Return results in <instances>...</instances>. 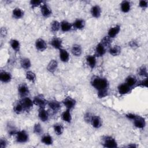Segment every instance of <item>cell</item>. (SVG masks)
Returning a JSON list of instances; mask_svg holds the SVG:
<instances>
[{
  "mask_svg": "<svg viewBox=\"0 0 148 148\" xmlns=\"http://www.w3.org/2000/svg\"><path fill=\"white\" fill-rule=\"evenodd\" d=\"M91 86L97 91V95L102 98L106 97L108 94L109 82L106 78L94 76L91 79Z\"/></svg>",
  "mask_w": 148,
  "mask_h": 148,
  "instance_id": "cell-1",
  "label": "cell"
},
{
  "mask_svg": "<svg viewBox=\"0 0 148 148\" xmlns=\"http://www.w3.org/2000/svg\"><path fill=\"white\" fill-rule=\"evenodd\" d=\"M16 141L18 143H25L28 142L29 136L28 132L24 130L18 131L15 135Z\"/></svg>",
  "mask_w": 148,
  "mask_h": 148,
  "instance_id": "cell-2",
  "label": "cell"
},
{
  "mask_svg": "<svg viewBox=\"0 0 148 148\" xmlns=\"http://www.w3.org/2000/svg\"><path fill=\"white\" fill-rule=\"evenodd\" d=\"M102 146L104 147L115 148L118 146L116 139L111 136H104L102 139Z\"/></svg>",
  "mask_w": 148,
  "mask_h": 148,
  "instance_id": "cell-3",
  "label": "cell"
},
{
  "mask_svg": "<svg viewBox=\"0 0 148 148\" xmlns=\"http://www.w3.org/2000/svg\"><path fill=\"white\" fill-rule=\"evenodd\" d=\"M33 102L35 105L39 107V108H45L47 105L48 101L46 99L43 95L38 94L34 97L33 98Z\"/></svg>",
  "mask_w": 148,
  "mask_h": 148,
  "instance_id": "cell-4",
  "label": "cell"
},
{
  "mask_svg": "<svg viewBox=\"0 0 148 148\" xmlns=\"http://www.w3.org/2000/svg\"><path fill=\"white\" fill-rule=\"evenodd\" d=\"M18 94L21 98L28 97L29 94V89L28 85L25 83L20 84L17 88Z\"/></svg>",
  "mask_w": 148,
  "mask_h": 148,
  "instance_id": "cell-5",
  "label": "cell"
},
{
  "mask_svg": "<svg viewBox=\"0 0 148 148\" xmlns=\"http://www.w3.org/2000/svg\"><path fill=\"white\" fill-rule=\"evenodd\" d=\"M61 103H62V105H63L66 108V109L72 110L76 106V101L74 98L68 96L65 97L62 101Z\"/></svg>",
  "mask_w": 148,
  "mask_h": 148,
  "instance_id": "cell-6",
  "label": "cell"
},
{
  "mask_svg": "<svg viewBox=\"0 0 148 148\" xmlns=\"http://www.w3.org/2000/svg\"><path fill=\"white\" fill-rule=\"evenodd\" d=\"M38 116L39 119L42 122H47L50 118L49 112L45 109V108H39L38 112Z\"/></svg>",
  "mask_w": 148,
  "mask_h": 148,
  "instance_id": "cell-7",
  "label": "cell"
},
{
  "mask_svg": "<svg viewBox=\"0 0 148 148\" xmlns=\"http://www.w3.org/2000/svg\"><path fill=\"white\" fill-rule=\"evenodd\" d=\"M107 50L108 49L99 42L95 46L94 55L96 56V57H102L105 54Z\"/></svg>",
  "mask_w": 148,
  "mask_h": 148,
  "instance_id": "cell-8",
  "label": "cell"
},
{
  "mask_svg": "<svg viewBox=\"0 0 148 148\" xmlns=\"http://www.w3.org/2000/svg\"><path fill=\"white\" fill-rule=\"evenodd\" d=\"M61 105H62V103H61L60 102L56 99L48 101V102H47V106L54 113L58 112L61 109Z\"/></svg>",
  "mask_w": 148,
  "mask_h": 148,
  "instance_id": "cell-9",
  "label": "cell"
},
{
  "mask_svg": "<svg viewBox=\"0 0 148 148\" xmlns=\"http://www.w3.org/2000/svg\"><path fill=\"white\" fill-rule=\"evenodd\" d=\"M120 31V25L119 24L114 25L110 27L108 31L107 36L110 39H113L115 38Z\"/></svg>",
  "mask_w": 148,
  "mask_h": 148,
  "instance_id": "cell-10",
  "label": "cell"
},
{
  "mask_svg": "<svg viewBox=\"0 0 148 148\" xmlns=\"http://www.w3.org/2000/svg\"><path fill=\"white\" fill-rule=\"evenodd\" d=\"M35 46L39 51H44L47 47V44L45 40L42 38H38L35 40Z\"/></svg>",
  "mask_w": 148,
  "mask_h": 148,
  "instance_id": "cell-11",
  "label": "cell"
},
{
  "mask_svg": "<svg viewBox=\"0 0 148 148\" xmlns=\"http://www.w3.org/2000/svg\"><path fill=\"white\" fill-rule=\"evenodd\" d=\"M132 121H133L134 125L137 128L143 129L146 126L145 119L140 116L137 115L136 117Z\"/></svg>",
  "mask_w": 148,
  "mask_h": 148,
  "instance_id": "cell-12",
  "label": "cell"
},
{
  "mask_svg": "<svg viewBox=\"0 0 148 148\" xmlns=\"http://www.w3.org/2000/svg\"><path fill=\"white\" fill-rule=\"evenodd\" d=\"M40 13L45 18H48L52 14V10L51 8L46 3H43L40 6Z\"/></svg>",
  "mask_w": 148,
  "mask_h": 148,
  "instance_id": "cell-13",
  "label": "cell"
},
{
  "mask_svg": "<svg viewBox=\"0 0 148 148\" xmlns=\"http://www.w3.org/2000/svg\"><path fill=\"white\" fill-rule=\"evenodd\" d=\"M20 101L21 102V103L23 105V107L24 108L25 111V110L28 111V110H31L33 108V106L34 105L33 99H31L28 97L21 98Z\"/></svg>",
  "mask_w": 148,
  "mask_h": 148,
  "instance_id": "cell-14",
  "label": "cell"
},
{
  "mask_svg": "<svg viewBox=\"0 0 148 148\" xmlns=\"http://www.w3.org/2000/svg\"><path fill=\"white\" fill-rule=\"evenodd\" d=\"M12 79V74L8 71L1 70L0 72V80L3 83H8Z\"/></svg>",
  "mask_w": 148,
  "mask_h": 148,
  "instance_id": "cell-15",
  "label": "cell"
},
{
  "mask_svg": "<svg viewBox=\"0 0 148 148\" xmlns=\"http://www.w3.org/2000/svg\"><path fill=\"white\" fill-rule=\"evenodd\" d=\"M86 26V21L83 18H77L72 23V29L75 30H82Z\"/></svg>",
  "mask_w": 148,
  "mask_h": 148,
  "instance_id": "cell-16",
  "label": "cell"
},
{
  "mask_svg": "<svg viewBox=\"0 0 148 148\" xmlns=\"http://www.w3.org/2000/svg\"><path fill=\"white\" fill-rule=\"evenodd\" d=\"M86 61L88 67L91 69H93L97 65V57L94 54L87 55L86 57Z\"/></svg>",
  "mask_w": 148,
  "mask_h": 148,
  "instance_id": "cell-17",
  "label": "cell"
},
{
  "mask_svg": "<svg viewBox=\"0 0 148 148\" xmlns=\"http://www.w3.org/2000/svg\"><path fill=\"white\" fill-rule=\"evenodd\" d=\"M90 123L94 128L98 129L102 125V120L98 116H92Z\"/></svg>",
  "mask_w": 148,
  "mask_h": 148,
  "instance_id": "cell-18",
  "label": "cell"
},
{
  "mask_svg": "<svg viewBox=\"0 0 148 148\" xmlns=\"http://www.w3.org/2000/svg\"><path fill=\"white\" fill-rule=\"evenodd\" d=\"M51 46L55 49L60 50L63 48L62 40L58 37H54L50 40Z\"/></svg>",
  "mask_w": 148,
  "mask_h": 148,
  "instance_id": "cell-19",
  "label": "cell"
},
{
  "mask_svg": "<svg viewBox=\"0 0 148 148\" xmlns=\"http://www.w3.org/2000/svg\"><path fill=\"white\" fill-rule=\"evenodd\" d=\"M131 90L132 88L129 87L125 82L120 84L117 87L118 92L121 95H124L130 93L131 91Z\"/></svg>",
  "mask_w": 148,
  "mask_h": 148,
  "instance_id": "cell-20",
  "label": "cell"
},
{
  "mask_svg": "<svg viewBox=\"0 0 148 148\" xmlns=\"http://www.w3.org/2000/svg\"><path fill=\"white\" fill-rule=\"evenodd\" d=\"M58 66V63L57 61L55 59H52L47 64V65L46 66V69L49 72L54 73L57 71Z\"/></svg>",
  "mask_w": 148,
  "mask_h": 148,
  "instance_id": "cell-21",
  "label": "cell"
},
{
  "mask_svg": "<svg viewBox=\"0 0 148 148\" xmlns=\"http://www.w3.org/2000/svg\"><path fill=\"white\" fill-rule=\"evenodd\" d=\"M90 13L94 18H98L101 16L102 9L98 5H95L91 7L90 9Z\"/></svg>",
  "mask_w": 148,
  "mask_h": 148,
  "instance_id": "cell-22",
  "label": "cell"
},
{
  "mask_svg": "<svg viewBox=\"0 0 148 148\" xmlns=\"http://www.w3.org/2000/svg\"><path fill=\"white\" fill-rule=\"evenodd\" d=\"M12 17L14 19H16V20L21 19L24 16V12L22 9L18 7H16L12 10Z\"/></svg>",
  "mask_w": 148,
  "mask_h": 148,
  "instance_id": "cell-23",
  "label": "cell"
},
{
  "mask_svg": "<svg viewBox=\"0 0 148 148\" xmlns=\"http://www.w3.org/2000/svg\"><path fill=\"white\" fill-rule=\"evenodd\" d=\"M59 57L62 62H68L70 59L69 53L66 49L62 48L59 50Z\"/></svg>",
  "mask_w": 148,
  "mask_h": 148,
  "instance_id": "cell-24",
  "label": "cell"
},
{
  "mask_svg": "<svg viewBox=\"0 0 148 148\" xmlns=\"http://www.w3.org/2000/svg\"><path fill=\"white\" fill-rule=\"evenodd\" d=\"M71 51L73 56L75 57H80L82 54L83 49L81 45L76 43V44H73L72 46Z\"/></svg>",
  "mask_w": 148,
  "mask_h": 148,
  "instance_id": "cell-25",
  "label": "cell"
},
{
  "mask_svg": "<svg viewBox=\"0 0 148 148\" xmlns=\"http://www.w3.org/2000/svg\"><path fill=\"white\" fill-rule=\"evenodd\" d=\"M72 29V24L67 20H62L60 22V30L62 32H67Z\"/></svg>",
  "mask_w": 148,
  "mask_h": 148,
  "instance_id": "cell-26",
  "label": "cell"
},
{
  "mask_svg": "<svg viewBox=\"0 0 148 148\" xmlns=\"http://www.w3.org/2000/svg\"><path fill=\"white\" fill-rule=\"evenodd\" d=\"M120 8L121 11L124 13L129 12L131 9V3L129 1H123L120 4Z\"/></svg>",
  "mask_w": 148,
  "mask_h": 148,
  "instance_id": "cell-27",
  "label": "cell"
},
{
  "mask_svg": "<svg viewBox=\"0 0 148 148\" xmlns=\"http://www.w3.org/2000/svg\"><path fill=\"white\" fill-rule=\"evenodd\" d=\"M61 119L67 123H71L72 121V115H71V110L66 109L65 110L63 111L61 114Z\"/></svg>",
  "mask_w": 148,
  "mask_h": 148,
  "instance_id": "cell-28",
  "label": "cell"
},
{
  "mask_svg": "<svg viewBox=\"0 0 148 148\" xmlns=\"http://www.w3.org/2000/svg\"><path fill=\"white\" fill-rule=\"evenodd\" d=\"M40 141L43 144H44L45 145H47V146L53 145V142H54L53 137L49 134H43L42 135Z\"/></svg>",
  "mask_w": 148,
  "mask_h": 148,
  "instance_id": "cell-29",
  "label": "cell"
},
{
  "mask_svg": "<svg viewBox=\"0 0 148 148\" xmlns=\"http://www.w3.org/2000/svg\"><path fill=\"white\" fill-rule=\"evenodd\" d=\"M31 65L32 64L29 58L23 57L20 60V66L23 69L28 71L31 67Z\"/></svg>",
  "mask_w": 148,
  "mask_h": 148,
  "instance_id": "cell-30",
  "label": "cell"
},
{
  "mask_svg": "<svg viewBox=\"0 0 148 148\" xmlns=\"http://www.w3.org/2000/svg\"><path fill=\"white\" fill-rule=\"evenodd\" d=\"M10 46L11 48L16 52H19L21 48V45L19 42L16 39H11L9 41Z\"/></svg>",
  "mask_w": 148,
  "mask_h": 148,
  "instance_id": "cell-31",
  "label": "cell"
},
{
  "mask_svg": "<svg viewBox=\"0 0 148 148\" xmlns=\"http://www.w3.org/2000/svg\"><path fill=\"white\" fill-rule=\"evenodd\" d=\"M121 51V48L119 45H114L110 46L108 49V52L112 56H119Z\"/></svg>",
  "mask_w": 148,
  "mask_h": 148,
  "instance_id": "cell-32",
  "label": "cell"
},
{
  "mask_svg": "<svg viewBox=\"0 0 148 148\" xmlns=\"http://www.w3.org/2000/svg\"><path fill=\"white\" fill-rule=\"evenodd\" d=\"M137 79L134 76H128L125 81V83L131 88H133L135 87L136 84H137Z\"/></svg>",
  "mask_w": 148,
  "mask_h": 148,
  "instance_id": "cell-33",
  "label": "cell"
},
{
  "mask_svg": "<svg viewBox=\"0 0 148 148\" xmlns=\"http://www.w3.org/2000/svg\"><path fill=\"white\" fill-rule=\"evenodd\" d=\"M53 131H54V133L58 136L61 135L63 134L64 131V125L60 123L54 124L53 126Z\"/></svg>",
  "mask_w": 148,
  "mask_h": 148,
  "instance_id": "cell-34",
  "label": "cell"
},
{
  "mask_svg": "<svg viewBox=\"0 0 148 148\" xmlns=\"http://www.w3.org/2000/svg\"><path fill=\"white\" fill-rule=\"evenodd\" d=\"M13 111L17 114H20L25 111L23 105L20 101L14 103L13 106Z\"/></svg>",
  "mask_w": 148,
  "mask_h": 148,
  "instance_id": "cell-35",
  "label": "cell"
},
{
  "mask_svg": "<svg viewBox=\"0 0 148 148\" xmlns=\"http://www.w3.org/2000/svg\"><path fill=\"white\" fill-rule=\"evenodd\" d=\"M25 76L27 80H28L29 82H31L32 83H35L36 80V75L32 71H27L25 74Z\"/></svg>",
  "mask_w": 148,
  "mask_h": 148,
  "instance_id": "cell-36",
  "label": "cell"
},
{
  "mask_svg": "<svg viewBox=\"0 0 148 148\" xmlns=\"http://www.w3.org/2000/svg\"><path fill=\"white\" fill-rule=\"evenodd\" d=\"M60 30V22L58 20H53L50 23V31L53 33H56Z\"/></svg>",
  "mask_w": 148,
  "mask_h": 148,
  "instance_id": "cell-37",
  "label": "cell"
},
{
  "mask_svg": "<svg viewBox=\"0 0 148 148\" xmlns=\"http://www.w3.org/2000/svg\"><path fill=\"white\" fill-rule=\"evenodd\" d=\"M33 132L36 135H42L43 134V127L39 123H36L33 127Z\"/></svg>",
  "mask_w": 148,
  "mask_h": 148,
  "instance_id": "cell-38",
  "label": "cell"
},
{
  "mask_svg": "<svg viewBox=\"0 0 148 148\" xmlns=\"http://www.w3.org/2000/svg\"><path fill=\"white\" fill-rule=\"evenodd\" d=\"M112 39H110L109 37H108V36H104L101 40L100 41L101 43H102L107 49L108 50L109 49V48L111 46V43H112Z\"/></svg>",
  "mask_w": 148,
  "mask_h": 148,
  "instance_id": "cell-39",
  "label": "cell"
},
{
  "mask_svg": "<svg viewBox=\"0 0 148 148\" xmlns=\"http://www.w3.org/2000/svg\"><path fill=\"white\" fill-rule=\"evenodd\" d=\"M7 130H8V132L9 135H10V136H13V135L15 136L17 132L18 131L17 130L16 127L14 125L11 124L10 123H9V124H8Z\"/></svg>",
  "mask_w": 148,
  "mask_h": 148,
  "instance_id": "cell-40",
  "label": "cell"
},
{
  "mask_svg": "<svg viewBox=\"0 0 148 148\" xmlns=\"http://www.w3.org/2000/svg\"><path fill=\"white\" fill-rule=\"evenodd\" d=\"M45 2L41 0H31L29 1V5L31 8L34 9L35 8L40 6Z\"/></svg>",
  "mask_w": 148,
  "mask_h": 148,
  "instance_id": "cell-41",
  "label": "cell"
},
{
  "mask_svg": "<svg viewBox=\"0 0 148 148\" xmlns=\"http://www.w3.org/2000/svg\"><path fill=\"white\" fill-rule=\"evenodd\" d=\"M138 75L140 76L147 77V68L145 66H142L138 69Z\"/></svg>",
  "mask_w": 148,
  "mask_h": 148,
  "instance_id": "cell-42",
  "label": "cell"
},
{
  "mask_svg": "<svg viewBox=\"0 0 148 148\" xmlns=\"http://www.w3.org/2000/svg\"><path fill=\"white\" fill-rule=\"evenodd\" d=\"M147 87V77H145L143 80L138 82L135 87Z\"/></svg>",
  "mask_w": 148,
  "mask_h": 148,
  "instance_id": "cell-43",
  "label": "cell"
},
{
  "mask_svg": "<svg viewBox=\"0 0 148 148\" xmlns=\"http://www.w3.org/2000/svg\"><path fill=\"white\" fill-rule=\"evenodd\" d=\"M8 145V141L7 139L4 138L2 137L0 139V148H6Z\"/></svg>",
  "mask_w": 148,
  "mask_h": 148,
  "instance_id": "cell-44",
  "label": "cell"
},
{
  "mask_svg": "<svg viewBox=\"0 0 148 148\" xmlns=\"http://www.w3.org/2000/svg\"><path fill=\"white\" fill-rule=\"evenodd\" d=\"M139 6L143 9H145L147 8L148 6V1H144V0H141L139 2Z\"/></svg>",
  "mask_w": 148,
  "mask_h": 148,
  "instance_id": "cell-45",
  "label": "cell"
},
{
  "mask_svg": "<svg viewBox=\"0 0 148 148\" xmlns=\"http://www.w3.org/2000/svg\"><path fill=\"white\" fill-rule=\"evenodd\" d=\"M8 34L7 29L5 27H2L1 29V36L2 38H5Z\"/></svg>",
  "mask_w": 148,
  "mask_h": 148,
  "instance_id": "cell-46",
  "label": "cell"
},
{
  "mask_svg": "<svg viewBox=\"0 0 148 148\" xmlns=\"http://www.w3.org/2000/svg\"><path fill=\"white\" fill-rule=\"evenodd\" d=\"M136 116H137L136 114H134V113H127V114H125V117H126L127 119H130V120H134V119L136 117Z\"/></svg>",
  "mask_w": 148,
  "mask_h": 148,
  "instance_id": "cell-47",
  "label": "cell"
},
{
  "mask_svg": "<svg viewBox=\"0 0 148 148\" xmlns=\"http://www.w3.org/2000/svg\"><path fill=\"white\" fill-rule=\"evenodd\" d=\"M92 116V115H91L90 113H87L84 115V117L85 121H86V122L90 123V120H91V119Z\"/></svg>",
  "mask_w": 148,
  "mask_h": 148,
  "instance_id": "cell-48",
  "label": "cell"
},
{
  "mask_svg": "<svg viewBox=\"0 0 148 148\" xmlns=\"http://www.w3.org/2000/svg\"><path fill=\"white\" fill-rule=\"evenodd\" d=\"M129 45L131 47H136L138 46V44H137V42L135 40H133V41H130L129 42Z\"/></svg>",
  "mask_w": 148,
  "mask_h": 148,
  "instance_id": "cell-49",
  "label": "cell"
},
{
  "mask_svg": "<svg viewBox=\"0 0 148 148\" xmlns=\"http://www.w3.org/2000/svg\"><path fill=\"white\" fill-rule=\"evenodd\" d=\"M127 147H136V146L135 145V144H130V145H128V146H127Z\"/></svg>",
  "mask_w": 148,
  "mask_h": 148,
  "instance_id": "cell-50",
  "label": "cell"
}]
</instances>
